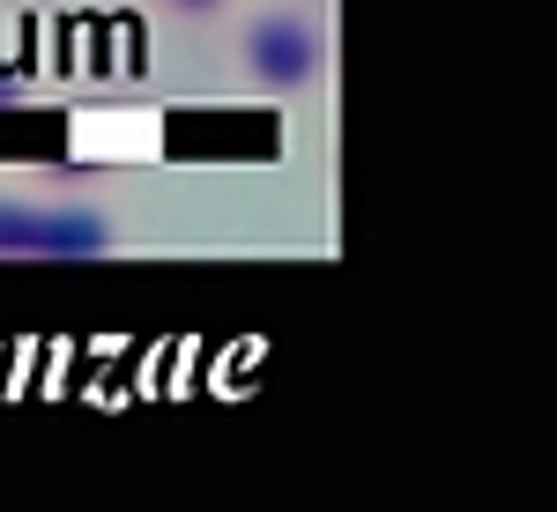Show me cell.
<instances>
[{
  "mask_svg": "<svg viewBox=\"0 0 557 512\" xmlns=\"http://www.w3.org/2000/svg\"><path fill=\"white\" fill-rule=\"evenodd\" d=\"M164 8H178V15H209V8H223V0H164Z\"/></svg>",
  "mask_w": 557,
  "mask_h": 512,
  "instance_id": "cell-4",
  "label": "cell"
},
{
  "mask_svg": "<svg viewBox=\"0 0 557 512\" xmlns=\"http://www.w3.org/2000/svg\"><path fill=\"white\" fill-rule=\"evenodd\" d=\"M112 215L75 201H0V260H104Z\"/></svg>",
  "mask_w": 557,
  "mask_h": 512,
  "instance_id": "cell-1",
  "label": "cell"
},
{
  "mask_svg": "<svg viewBox=\"0 0 557 512\" xmlns=\"http://www.w3.org/2000/svg\"><path fill=\"white\" fill-rule=\"evenodd\" d=\"M15 104H23V83H15V75H0V112H15Z\"/></svg>",
  "mask_w": 557,
  "mask_h": 512,
  "instance_id": "cell-3",
  "label": "cell"
},
{
  "mask_svg": "<svg viewBox=\"0 0 557 512\" xmlns=\"http://www.w3.org/2000/svg\"><path fill=\"white\" fill-rule=\"evenodd\" d=\"M320 67H327V45H320V30L305 15H260L253 30H246V75L260 89L298 97V89L320 83Z\"/></svg>",
  "mask_w": 557,
  "mask_h": 512,
  "instance_id": "cell-2",
  "label": "cell"
}]
</instances>
